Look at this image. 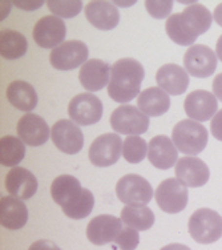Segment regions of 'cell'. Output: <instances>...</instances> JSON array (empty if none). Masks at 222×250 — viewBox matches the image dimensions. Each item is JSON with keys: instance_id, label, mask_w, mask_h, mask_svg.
<instances>
[{"instance_id": "cell-1", "label": "cell", "mask_w": 222, "mask_h": 250, "mask_svg": "<svg viewBox=\"0 0 222 250\" xmlns=\"http://www.w3.org/2000/svg\"><path fill=\"white\" fill-rule=\"evenodd\" d=\"M145 71L135 59H120L112 65L108 95L116 103H128L140 95Z\"/></svg>"}, {"instance_id": "cell-2", "label": "cell", "mask_w": 222, "mask_h": 250, "mask_svg": "<svg viewBox=\"0 0 222 250\" xmlns=\"http://www.w3.org/2000/svg\"><path fill=\"white\" fill-rule=\"evenodd\" d=\"M208 136V130L201 123L186 119L174 125L172 141L181 153L196 156L206 148Z\"/></svg>"}, {"instance_id": "cell-3", "label": "cell", "mask_w": 222, "mask_h": 250, "mask_svg": "<svg viewBox=\"0 0 222 250\" xmlns=\"http://www.w3.org/2000/svg\"><path fill=\"white\" fill-rule=\"evenodd\" d=\"M188 229L198 244H213L222 236V217L216 210L201 208L190 216Z\"/></svg>"}, {"instance_id": "cell-4", "label": "cell", "mask_w": 222, "mask_h": 250, "mask_svg": "<svg viewBox=\"0 0 222 250\" xmlns=\"http://www.w3.org/2000/svg\"><path fill=\"white\" fill-rule=\"evenodd\" d=\"M111 126L116 133L126 136H140L149 128V117L139 106L121 105L112 112Z\"/></svg>"}, {"instance_id": "cell-5", "label": "cell", "mask_w": 222, "mask_h": 250, "mask_svg": "<svg viewBox=\"0 0 222 250\" xmlns=\"http://www.w3.org/2000/svg\"><path fill=\"white\" fill-rule=\"evenodd\" d=\"M155 198L162 212L176 214L182 212L188 205V187L181 183L179 178H166L157 188Z\"/></svg>"}, {"instance_id": "cell-6", "label": "cell", "mask_w": 222, "mask_h": 250, "mask_svg": "<svg viewBox=\"0 0 222 250\" xmlns=\"http://www.w3.org/2000/svg\"><path fill=\"white\" fill-rule=\"evenodd\" d=\"M87 44L80 40H69L53 48L49 53V62L53 68L59 71H71L88 62Z\"/></svg>"}, {"instance_id": "cell-7", "label": "cell", "mask_w": 222, "mask_h": 250, "mask_svg": "<svg viewBox=\"0 0 222 250\" xmlns=\"http://www.w3.org/2000/svg\"><path fill=\"white\" fill-rule=\"evenodd\" d=\"M116 194L125 205H146L152 201L153 189L144 177L139 174H126L119 180Z\"/></svg>"}, {"instance_id": "cell-8", "label": "cell", "mask_w": 222, "mask_h": 250, "mask_svg": "<svg viewBox=\"0 0 222 250\" xmlns=\"http://www.w3.org/2000/svg\"><path fill=\"white\" fill-rule=\"evenodd\" d=\"M122 140L117 133H105L99 136L89 146V161L95 167L106 168L116 164L122 156Z\"/></svg>"}, {"instance_id": "cell-9", "label": "cell", "mask_w": 222, "mask_h": 250, "mask_svg": "<svg viewBox=\"0 0 222 250\" xmlns=\"http://www.w3.org/2000/svg\"><path fill=\"white\" fill-rule=\"evenodd\" d=\"M217 64L218 58L216 52L203 44H194L183 55L185 71L198 79L212 76L216 72Z\"/></svg>"}, {"instance_id": "cell-10", "label": "cell", "mask_w": 222, "mask_h": 250, "mask_svg": "<svg viewBox=\"0 0 222 250\" xmlns=\"http://www.w3.org/2000/svg\"><path fill=\"white\" fill-rule=\"evenodd\" d=\"M68 115L78 125L88 126L96 124L102 117V103L93 93H80L69 101Z\"/></svg>"}, {"instance_id": "cell-11", "label": "cell", "mask_w": 222, "mask_h": 250, "mask_svg": "<svg viewBox=\"0 0 222 250\" xmlns=\"http://www.w3.org/2000/svg\"><path fill=\"white\" fill-rule=\"evenodd\" d=\"M35 43L41 48H56L60 44L64 43V39L67 36V27L63 19H60L55 15L43 16L35 24L34 31Z\"/></svg>"}, {"instance_id": "cell-12", "label": "cell", "mask_w": 222, "mask_h": 250, "mask_svg": "<svg viewBox=\"0 0 222 250\" xmlns=\"http://www.w3.org/2000/svg\"><path fill=\"white\" fill-rule=\"evenodd\" d=\"M55 146L65 154H76L82 149L84 136L81 129L72 120H59L51 129Z\"/></svg>"}, {"instance_id": "cell-13", "label": "cell", "mask_w": 222, "mask_h": 250, "mask_svg": "<svg viewBox=\"0 0 222 250\" xmlns=\"http://www.w3.org/2000/svg\"><path fill=\"white\" fill-rule=\"evenodd\" d=\"M122 230V220L111 214L92 218L87 226V238L93 245L102 246L115 242Z\"/></svg>"}, {"instance_id": "cell-14", "label": "cell", "mask_w": 222, "mask_h": 250, "mask_svg": "<svg viewBox=\"0 0 222 250\" xmlns=\"http://www.w3.org/2000/svg\"><path fill=\"white\" fill-rule=\"evenodd\" d=\"M183 109L190 120L197 123H205L213 119L218 111L217 97L208 91H193L189 93L185 103Z\"/></svg>"}, {"instance_id": "cell-15", "label": "cell", "mask_w": 222, "mask_h": 250, "mask_svg": "<svg viewBox=\"0 0 222 250\" xmlns=\"http://www.w3.org/2000/svg\"><path fill=\"white\" fill-rule=\"evenodd\" d=\"M16 132L19 135V139L29 146L44 145L51 136V130L45 120L41 116L35 115L32 112L25 113L20 119Z\"/></svg>"}, {"instance_id": "cell-16", "label": "cell", "mask_w": 222, "mask_h": 250, "mask_svg": "<svg viewBox=\"0 0 222 250\" xmlns=\"http://www.w3.org/2000/svg\"><path fill=\"white\" fill-rule=\"evenodd\" d=\"M176 178L190 188H201L209 181L210 172L206 164L196 156H186L176 164Z\"/></svg>"}, {"instance_id": "cell-17", "label": "cell", "mask_w": 222, "mask_h": 250, "mask_svg": "<svg viewBox=\"0 0 222 250\" xmlns=\"http://www.w3.org/2000/svg\"><path fill=\"white\" fill-rule=\"evenodd\" d=\"M112 75V67L109 64L99 59L88 60L79 72V80L84 89L89 92L101 91L109 85Z\"/></svg>"}, {"instance_id": "cell-18", "label": "cell", "mask_w": 222, "mask_h": 250, "mask_svg": "<svg viewBox=\"0 0 222 250\" xmlns=\"http://www.w3.org/2000/svg\"><path fill=\"white\" fill-rule=\"evenodd\" d=\"M148 159L157 169H170L179 161V150L168 136L160 135L148 144Z\"/></svg>"}, {"instance_id": "cell-19", "label": "cell", "mask_w": 222, "mask_h": 250, "mask_svg": "<svg viewBox=\"0 0 222 250\" xmlns=\"http://www.w3.org/2000/svg\"><path fill=\"white\" fill-rule=\"evenodd\" d=\"M5 189L11 196L20 200H28L38 192V180L32 172L21 167H15L7 173Z\"/></svg>"}, {"instance_id": "cell-20", "label": "cell", "mask_w": 222, "mask_h": 250, "mask_svg": "<svg viewBox=\"0 0 222 250\" xmlns=\"http://www.w3.org/2000/svg\"><path fill=\"white\" fill-rule=\"evenodd\" d=\"M159 87L172 96H180L188 89L189 73L177 64H164L156 73Z\"/></svg>"}, {"instance_id": "cell-21", "label": "cell", "mask_w": 222, "mask_h": 250, "mask_svg": "<svg viewBox=\"0 0 222 250\" xmlns=\"http://www.w3.org/2000/svg\"><path fill=\"white\" fill-rule=\"evenodd\" d=\"M85 18L93 27L101 31L116 28L120 21L119 10L111 1L95 0L85 5Z\"/></svg>"}, {"instance_id": "cell-22", "label": "cell", "mask_w": 222, "mask_h": 250, "mask_svg": "<svg viewBox=\"0 0 222 250\" xmlns=\"http://www.w3.org/2000/svg\"><path fill=\"white\" fill-rule=\"evenodd\" d=\"M28 221V209L23 200L14 196L1 197L0 200V224L5 229L19 230Z\"/></svg>"}, {"instance_id": "cell-23", "label": "cell", "mask_w": 222, "mask_h": 250, "mask_svg": "<svg viewBox=\"0 0 222 250\" xmlns=\"http://www.w3.org/2000/svg\"><path fill=\"white\" fill-rule=\"evenodd\" d=\"M82 190L84 188H81L80 181L69 174L59 176L53 180L51 185V196L53 201L61 207V209L72 207L73 204L81 197Z\"/></svg>"}, {"instance_id": "cell-24", "label": "cell", "mask_w": 222, "mask_h": 250, "mask_svg": "<svg viewBox=\"0 0 222 250\" xmlns=\"http://www.w3.org/2000/svg\"><path fill=\"white\" fill-rule=\"evenodd\" d=\"M137 106L148 117H159L169 111L170 97L160 87L146 88L137 97Z\"/></svg>"}, {"instance_id": "cell-25", "label": "cell", "mask_w": 222, "mask_h": 250, "mask_svg": "<svg viewBox=\"0 0 222 250\" xmlns=\"http://www.w3.org/2000/svg\"><path fill=\"white\" fill-rule=\"evenodd\" d=\"M5 95L11 105H14L19 111L29 113L38 105V93L35 88L24 80H15L10 83Z\"/></svg>"}, {"instance_id": "cell-26", "label": "cell", "mask_w": 222, "mask_h": 250, "mask_svg": "<svg viewBox=\"0 0 222 250\" xmlns=\"http://www.w3.org/2000/svg\"><path fill=\"white\" fill-rule=\"evenodd\" d=\"M183 24L186 28L196 36L203 35L212 25L213 15L205 5L200 3H194L192 5H188L185 10L181 12Z\"/></svg>"}, {"instance_id": "cell-27", "label": "cell", "mask_w": 222, "mask_h": 250, "mask_svg": "<svg viewBox=\"0 0 222 250\" xmlns=\"http://www.w3.org/2000/svg\"><path fill=\"white\" fill-rule=\"evenodd\" d=\"M28 42L24 35L14 29H5L0 34V55L7 60H16L24 56Z\"/></svg>"}, {"instance_id": "cell-28", "label": "cell", "mask_w": 222, "mask_h": 250, "mask_svg": "<svg viewBox=\"0 0 222 250\" xmlns=\"http://www.w3.org/2000/svg\"><path fill=\"white\" fill-rule=\"evenodd\" d=\"M120 218L126 226L139 231L148 230L155 224V214L146 205H126L121 210Z\"/></svg>"}, {"instance_id": "cell-29", "label": "cell", "mask_w": 222, "mask_h": 250, "mask_svg": "<svg viewBox=\"0 0 222 250\" xmlns=\"http://www.w3.org/2000/svg\"><path fill=\"white\" fill-rule=\"evenodd\" d=\"M25 156L24 143L16 136H4L0 140V164L3 167H12L21 163Z\"/></svg>"}, {"instance_id": "cell-30", "label": "cell", "mask_w": 222, "mask_h": 250, "mask_svg": "<svg viewBox=\"0 0 222 250\" xmlns=\"http://www.w3.org/2000/svg\"><path fill=\"white\" fill-rule=\"evenodd\" d=\"M165 31L173 43L182 45V47H188V45L192 47L197 40V36L192 34L186 28V25L183 24L181 12L170 15L166 20V23H165Z\"/></svg>"}, {"instance_id": "cell-31", "label": "cell", "mask_w": 222, "mask_h": 250, "mask_svg": "<svg viewBox=\"0 0 222 250\" xmlns=\"http://www.w3.org/2000/svg\"><path fill=\"white\" fill-rule=\"evenodd\" d=\"M148 156V144L140 136H128L122 143V157L131 164H139Z\"/></svg>"}, {"instance_id": "cell-32", "label": "cell", "mask_w": 222, "mask_h": 250, "mask_svg": "<svg viewBox=\"0 0 222 250\" xmlns=\"http://www.w3.org/2000/svg\"><path fill=\"white\" fill-rule=\"evenodd\" d=\"M95 207V197L92 194L91 190L84 189L82 190L81 197L79 198L78 201L73 204L72 207L63 209L64 214L72 220H82L92 213Z\"/></svg>"}, {"instance_id": "cell-33", "label": "cell", "mask_w": 222, "mask_h": 250, "mask_svg": "<svg viewBox=\"0 0 222 250\" xmlns=\"http://www.w3.org/2000/svg\"><path fill=\"white\" fill-rule=\"evenodd\" d=\"M47 5L49 11L60 19L75 18L82 10V3L80 0H48Z\"/></svg>"}, {"instance_id": "cell-34", "label": "cell", "mask_w": 222, "mask_h": 250, "mask_svg": "<svg viewBox=\"0 0 222 250\" xmlns=\"http://www.w3.org/2000/svg\"><path fill=\"white\" fill-rule=\"evenodd\" d=\"M115 244L120 248V250H135L140 244L139 230H136L131 226L122 228L120 236L117 237Z\"/></svg>"}, {"instance_id": "cell-35", "label": "cell", "mask_w": 222, "mask_h": 250, "mask_svg": "<svg viewBox=\"0 0 222 250\" xmlns=\"http://www.w3.org/2000/svg\"><path fill=\"white\" fill-rule=\"evenodd\" d=\"M145 7L150 16H153L155 19H165L170 16L173 1L172 0H146Z\"/></svg>"}, {"instance_id": "cell-36", "label": "cell", "mask_w": 222, "mask_h": 250, "mask_svg": "<svg viewBox=\"0 0 222 250\" xmlns=\"http://www.w3.org/2000/svg\"><path fill=\"white\" fill-rule=\"evenodd\" d=\"M210 132L214 136V139L222 141V109L216 113L210 123Z\"/></svg>"}, {"instance_id": "cell-37", "label": "cell", "mask_w": 222, "mask_h": 250, "mask_svg": "<svg viewBox=\"0 0 222 250\" xmlns=\"http://www.w3.org/2000/svg\"><path fill=\"white\" fill-rule=\"evenodd\" d=\"M28 250H60V248L55 242H52V241L39 240L29 246Z\"/></svg>"}, {"instance_id": "cell-38", "label": "cell", "mask_w": 222, "mask_h": 250, "mask_svg": "<svg viewBox=\"0 0 222 250\" xmlns=\"http://www.w3.org/2000/svg\"><path fill=\"white\" fill-rule=\"evenodd\" d=\"M213 95L222 103V72L218 73L213 80Z\"/></svg>"}, {"instance_id": "cell-39", "label": "cell", "mask_w": 222, "mask_h": 250, "mask_svg": "<svg viewBox=\"0 0 222 250\" xmlns=\"http://www.w3.org/2000/svg\"><path fill=\"white\" fill-rule=\"evenodd\" d=\"M213 19L216 20V23L222 28V3L216 7V10L213 12Z\"/></svg>"}, {"instance_id": "cell-40", "label": "cell", "mask_w": 222, "mask_h": 250, "mask_svg": "<svg viewBox=\"0 0 222 250\" xmlns=\"http://www.w3.org/2000/svg\"><path fill=\"white\" fill-rule=\"evenodd\" d=\"M161 250H192L189 246L182 245V244H169V245L164 246Z\"/></svg>"}, {"instance_id": "cell-41", "label": "cell", "mask_w": 222, "mask_h": 250, "mask_svg": "<svg viewBox=\"0 0 222 250\" xmlns=\"http://www.w3.org/2000/svg\"><path fill=\"white\" fill-rule=\"evenodd\" d=\"M216 55H217L218 60L222 62V35L218 38L217 45H216Z\"/></svg>"}]
</instances>
